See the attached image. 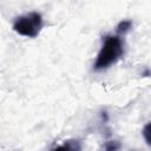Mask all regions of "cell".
Wrapping results in <instances>:
<instances>
[{"label": "cell", "instance_id": "cell-1", "mask_svg": "<svg viewBox=\"0 0 151 151\" xmlns=\"http://www.w3.org/2000/svg\"><path fill=\"white\" fill-rule=\"evenodd\" d=\"M124 54L123 41L118 35H107L103 40L101 48L94 61V70H105L116 64Z\"/></svg>", "mask_w": 151, "mask_h": 151}, {"label": "cell", "instance_id": "cell-2", "mask_svg": "<svg viewBox=\"0 0 151 151\" xmlns=\"http://www.w3.org/2000/svg\"><path fill=\"white\" fill-rule=\"evenodd\" d=\"M44 22H42V17L40 13L32 11L26 14H22L18 18H15L13 22V29L27 38H35L39 35L40 31L42 29Z\"/></svg>", "mask_w": 151, "mask_h": 151}, {"label": "cell", "instance_id": "cell-3", "mask_svg": "<svg viewBox=\"0 0 151 151\" xmlns=\"http://www.w3.org/2000/svg\"><path fill=\"white\" fill-rule=\"evenodd\" d=\"M80 149H81V146H80L79 140L70 139V140H66L63 145L57 146L52 151H80Z\"/></svg>", "mask_w": 151, "mask_h": 151}, {"label": "cell", "instance_id": "cell-4", "mask_svg": "<svg viewBox=\"0 0 151 151\" xmlns=\"http://www.w3.org/2000/svg\"><path fill=\"white\" fill-rule=\"evenodd\" d=\"M132 27V21L131 20H122L118 25H117V33L118 34H125L126 32H129Z\"/></svg>", "mask_w": 151, "mask_h": 151}, {"label": "cell", "instance_id": "cell-5", "mask_svg": "<svg viewBox=\"0 0 151 151\" xmlns=\"http://www.w3.org/2000/svg\"><path fill=\"white\" fill-rule=\"evenodd\" d=\"M120 149V143L118 140H109L104 145V151H118Z\"/></svg>", "mask_w": 151, "mask_h": 151}, {"label": "cell", "instance_id": "cell-6", "mask_svg": "<svg viewBox=\"0 0 151 151\" xmlns=\"http://www.w3.org/2000/svg\"><path fill=\"white\" fill-rule=\"evenodd\" d=\"M149 134H150V123H147L144 126V129H143V136L145 138L146 144H150V137H149Z\"/></svg>", "mask_w": 151, "mask_h": 151}]
</instances>
